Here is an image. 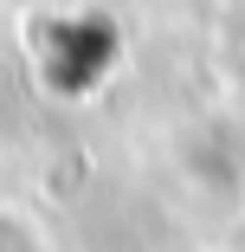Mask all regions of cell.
Segmentation results:
<instances>
[{
  "instance_id": "6da1fadb",
  "label": "cell",
  "mask_w": 245,
  "mask_h": 252,
  "mask_svg": "<svg viewBox=\"0 0 245 252\" xmlns=\"http://www.w3.org/2000/svg\"><path fill=\"white\" fill-rule=\"evenodd\" d=\"M0 252H39L32 226L20 220V207H0Z\"/></svg>"
}]
</instances>
